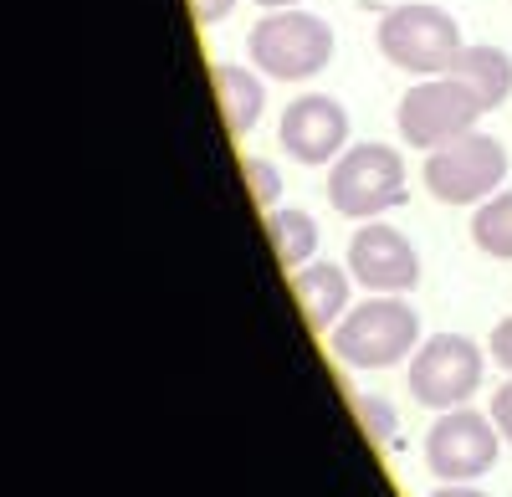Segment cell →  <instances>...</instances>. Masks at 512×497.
<instances>
[{"label": "cell", "mask_w": 512, "mask_h": 497, "mask_svg": "<svg viewBox=\"0 0 512 497\" xmlns=\"http://www.w3.org/2000/svg\"><path fill=\"white\" fill-rule=\"evenodd\" d=\"M267 241L282 262V272H303L308 262H318V221L297 205H272L267 211Z\"/></svg>", "instance_id": "4fadbf2b"}, {"label": "cell", "mask_w": 512, "mask_h": 497, "mask_svg": "<svg viewBox=\"0 0 512 497\" xmlns=\"http://www.w3.org/2000/svg\"><path fill=\"white\" fill-rule=\"evenodd\" d=\"M497 457H502V431L492 410H472V405L441 410L431 436H425V467L441 482H477L497 467Z\"/></svg>", "instance_id": "ba28073f"}, {"label": "cell", "mask_w": 512, "mask_h": 497, "mask_svg": "<svg viewBox=\"0 0 512 497\" xmlns=\"http://www.w3.org/2000/svg\"><path fill=\"white\" fill-rule=\"evenodd\" d=\"M210 82H216V103H221V118H226V129L241 139L251 134L256 123H262V108H267V88H262V77L236 67V62H216L210 67Z\"/></svg>", "instance_id": "7c38bea8"}, {"label": "cell", "mask_w": 512, "mask_h": 497, "mask_svg": "<svg viewBox=\"0 0 512 497\" xmlns=\"http://www.w3.org/2000/svg\"><path fill=\"white\" fill-rule=\"evenodd\" d=\"M328 344L349 369H395L425 339H420V313L400 293H379V298L349 308L344 323L328 334Z\"/></svg>", "instance_id": "6da1fadb"}, {"label": "cell", "mask_w": 512, "mask_h": 497, "mask_svg": "<svg viewBox=\"0 0 512 497\" xmlns=\"http://www.w3.org/2000/svg\"><path fill=\"white\" fill-rule=\"evenodd\" d=\"M349 272L369 293H410L420 282V252L400 226L364 221L349 241Z\"/></svg>", "instance_id": "9c48e42d"}, {"label": "cell", "mask_w": 512, "mask_h": 497, "mask_svg": "<svg viewBox=\"0 0 512 497\" xmlns=\"http://www.w3.org/2000/svg\"><path fill=\"white\" fill-rule=\"evenodd\" d=\"M451 77H461L466 88L477 93V103L492 113L512 98V57L502 47H466L451 67Z\"/></svg>", "instance_id": "5bb4252c"}, {"label": "cell", "mask_w": 512, "mask_h": 497, "mask_svg": "<svg viewBox=\"0 0 512 497\" xmlns=\"http://www.w3.org/2000/svg\"><path fill=\"white\" fill-rule=\"evenodd\" d=\"M349 287L354 272L349 267H333V262H308L303 272H292V298L303 308L313 334H333L349 313Z\"/></svg>", "instance_id": "8fae6325"}, {"label": "cell", "mask_w": 512, "mask_h": 497, "mask_svg": "<svg viewBox=\"0 0 512 497\" xmlns=\"http://www.w3.org/2000/svg\"><path fill=\"white\" fill-rule=\"evenodd\" d=\"M241 175H246L251 200L262 205V211H272L277 195H282V175H277V164H267V159H241Z\"/></svg>", "instance_id": "e0dca14e"}, {"label": "cell", "mask_w": 512, "mask_h": 497, "mask_svg": "<svg viewBox=\"0 0 512 497\" xmlns=\"http://www.w3.org/2000/svg\"><path fill=\"white\" fill-rule=\"evenodd\" d=\"M492 421H497V431H502V441H512V380L492 395Z\"/></svg>", "instance_id": "ffe728a7"}, {"label": "cell", "mask_w": 512, "mask_h": 497, "mask_svg": "<svg viewBox=\"0 0 512 497\" xmlns=\"http://www.w3.org/2000/svg\"><path fill=\"white\" fill-rule=\"evenodd\" d=\"M277 139L297 164H333L349 149V108L328 93H303L282 108Z\"/></svg>", "instance_id": "30bf717a"}, {"label": "cell", "mask_w": 512, "mask_h": 497, "mask_svg": "<svg viewBox=\"0 0 512 497\" xmlns=\"http://www.w3.org/2000/svg\"><path fill=\"white\" fill-rule=\"evenodd\" d=\"M487 108L477 103V93L466 88L461 77L441 72V77H420L415 88H405L400 108H395V129L410 149H441L461 134H472L477 129V118Z\"/></svg>", "instance_id": "5b68a950"}, {"label": "cell", "mask_w": 512, "mask_h": 497, "mask_svg": "<svg viewBox=\"0 0 512 497\" xmlns=\"http://www.w3.org/2000/svg\"><path fill=\"white\" fill-rule=\"evenodd\" d=\"M354 410H359V426H364V436H369V441H379V446H390V441H395L400 416H395V405L384 400V395H359V400H354Z\"/></svg>", "instance_id": "2e32d148"}, {"label": "cell", "mask_w": 512, "mask_h": 497, "mask_svg": "<svg viewBox=\"0 0 512 497\" xmlns=\"http://www.w3.org/2000/svg\"><path fill=\"white\" fill-rule=\"evenodd\" d=\"M487 375V349L466 334H436L410 354V395L425 410L472 405Z\"/></svg>", "instance_id": "52a82bcc"}, {"label": "cell", "mask_w": 512, "mask_h": 497, "mask_svg": "<svg viewBox=\"0 0 512 497\" xmlns=\"http://www.w3.org/2000/svg\"><path fill=\"white\" fill-rule=\"evenodd\" d=\"M502 180H507V149L482 129L425 154V190L441 205H482L502 190Z\"/></svg>", "instance_id": "8992f818"}, {"label": "cell", "mask_w": 512, "mask_h": 497, "mask_svg": "<svg viewBox=\"0 0 512 497\" xmlns=\"http://www.w3.org/2000/svg\"><path fill=\"white\" fill-rule=\"evenodd\" d=\"M431 497H487L482 487H472V482H446V487H436Z\"/></svg>", "instance_id": "44dd1931"}, {"label": "cell", "mask_w": 512, "mask_h": 497, "mask_svg": "<svg viewBox=\"0 0 512 497\" xmlns=\"http://www.w3.org/2000/svg\"><path fill=\"white\" fill-rule=\"evenodd\" d=\"M374 41H379L384 62H395L400 72H415V77H441L466 52L456 16L431 6V0H410V6L384 11Z\"/></svg>", "instance_id": "7a4b0ae2"}, {"label": "cell", "mask_w": 512, "mask_h": 497, "mask_svg": "<svg viewBox=\"0 0 512 497\" xmlns=\"http://www.w3.org/2000/svg\"><path fill=\"white\" fill-rule=\"evenodd\" d=\"M251 62L262 77L308 82L333 62V26L313 11H267L251 26Z\"/></svg>", "instance_id": "277c9868"}, {"label": "cell", "mask_w": 512, "mask_h": 497, "mask_svg": "<svg viewBox=\"0 0 512 497\" xmlns=\"http://www.w3.org/2000/svg\"><path fill=\"white\" fill-rule=\"evenodd\" d=\"M472 241H477V252L512 262V190H497L472 211Z\"/></svg>", "instance_id": "9a60e30c"}, {"label": "cell", "mask_w": 512, "mask_h": 497, "mask_svg": "<svg viewBox=\"0 0 512 497\" xmlns=\"http://www.w3.org/2000/svg\"><path fill=\"white\" fill-rule=\"evenodd\" d=\"M405 195V154L395 144H354L328 170V200L349 221H379L384 211L405 205Z\"/></svg>", "instance_id": "3957f363"}, {"label": "cell", "mask_w": 512, "mask_h": 497, "mask_svg": "<svg viewBox=\"0 0 512 497\" xmlns=\"http://www.w3.org/2000/svg\"><path fill=\"white\" fill-rule=\"evenodd\" d=\"M231 11H236V0H190V16H195V26H221Z\"/></svg>", "instance_id": "ac0fdd59"}, {"label": "cell", "mask_w": 512, "mask_h": 497, "mask_svg": "<svg viewBox=\"0 0 512 497\" xmlns=\"http://www.w3.org/2000/svg\"><path fill=\"white\" fill-rule=\"evenodd\" d=\"M492 364H502L507 375H512V318H502L492 328Z\"/></svg>", "instance_id": "d6986e66"}, {"label": "cell", "mask_w": 512, "mask_h": 497, "mask_svg": "<svg viewBox=\"0 0 512 497\" xmlns=\"http://www.w3.org/2000/svg\"><path fill=\"white\" fill-rule=\"evenodd\" d=\"M251 6H262V11H292V6H303V0H251Z\"/></svg>", "instance_id": "7402d4cb"}]
</instances>
